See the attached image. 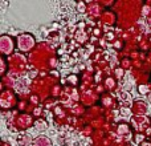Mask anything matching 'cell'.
Masks as SVG:
<instances>
[{"label": "cell", "mask_w": 151, "mask_h": 146, "mask_svg": "<svg viewBox=\"0 0 151 146\" xmlns=\"http://www.w3.org/2000/svg\"><path fill=\"white\" fill-rule=\"evenodd\" d=\"M139 92H141V93H146V92H147L146 86H141V88H139Z\"/></svg>", "instance_id": "6da1fadb"}]
</instances>
